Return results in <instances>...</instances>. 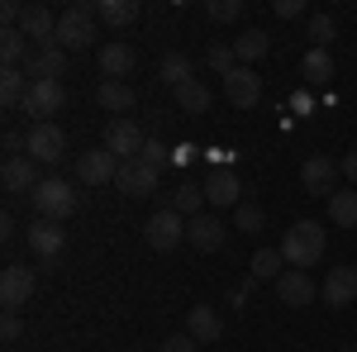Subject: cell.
Masks as SVG:
<instances>
[{"instance_id": "obj_34", "label": "cell", "mask_w": 357, "mask_h": 352, "mask_svg": "<svg viewBox=\"0 0 357 352\" xmlns=\"http://www.w3.org/2000/svg\"><path fill=\"white\" fill-rule=\"evenodd\" d=\"M262 224H267V215H262V205H238V210H234V229H238V234H252V238H257V234H262Z\"/></svg>"}, {"instance_id": "obj_17", "label": "cell", "mask_w": 357, "mask_h": 352, "mask_svg": "<svg viewBox=\"0 0 357 352\" xmlns=\"http://www.w3.org/2000/svg\"><path fill=\"white\" fill-rule=\"evenodd\" d=\"M96 62H100V77H105V82H124V77L134 72L138 53L129 48V43H105V48L96 53Z\"/></svg>"}, {"instance_id": "obj_41", "label": "cell", "mask_w": 357, "mask_h": 352, "mask_svg": "<svg viewBox=\"0 0 357 352\" xmlns=\"http://www.w3.org/2000/svg\"><path fill=\"white\" fill-rule=\"evenodd\" d=\"M272 10L281 15V20H296V15H305V0H276Z\"/></svg>"}, {"instance_id": "obj_19", "label": "cell", "mask_w": 357, "mask_h": 352, "mask_svg": "<svg viewBox=\"0 0 357 352\" xmlns=\"http://www.w3.org/2000/svg\"><path fill=\"white\" fill-rule=\"evenodd\" d=\"M29 82H57L62 72H67V48H57V43H48V48H38V53L29 57Z\"/></svg>"}, {"instance_id": "obj_30", "label": "cell", "mask_w": 357, "mask_h": 352, "mask_svg": "<svg viewBox=\"0 0 357 352\" xmlns=\"http://www.w3.org/2000/svg\"><path fill=\"white\" fill-rule=\"evenodd\" d=\"M329 215L343 229H357V190H333L329 195Z\"/></svg>"}, {"instance_id": "obj_32", "label": "cell", "mask_w": 357, "mask_h": 352, "mask_svg": "<svg viewBox=\"0 0 357 352\" xmlns=\"http://www.w3.org/2000/svg\"><path fill=\"white\" fill-rule=\"evenodd\" d=\"M0 57H5V67H20L29 57V38L20 29H0Z\"/></svg>"}, {"instance_id": "obj_13", "label": "cell", "mask_w": 357, "mask_h": 352, "mask_svg": "<svg viewBox=\"0 0 357 352\" xmlns=\"http://www.w3.org/2000/svg\"><path fill=\"white\" fill-rule=\"evenodd\" d=\"M0 181H5V190L10 195H33V190L43 186V176H38V162L33 158H5V167H0Z\"/></svg>"}, {"instance_id": "obj_7", "label": "cell", "mask_w": 357, "mask_h": 352, "mask_svg": "<svg viewBox=\"0 0 357 352\" xmlns=\"http://www.w3.org/2000/svg\"><path fill=\"white\" fill-rule=\"evenodd\" d=\"M24 158H33L38 167H53L67 158V134L57 129V124H33L29 129V153Z\"/></svg>"}, {"instance_id": "obj_16", "label": "cell", "mask_w": 357, "mask_h": 352, "mask_svg": "<svg viewBox=\"0 0 357 352\" xmlns=\"http://www.w3.org/2000/svg\"><path fill=\"white\" fill-rule=\"evenodd\" d=\"M319 296L329 300L333 309L353 305V300H357V267H333L329 276H324V286H319Z\"/></svg>"}, {"instance_id": "obj_28", "label": "cell", "mask_w": 357, "mask_h": 352, "mask_svg": "<svg viewBox=\"0 0 357 352\" xmlns=\"http://www.w3.org/2000/svg\"><path fill=\"white\" fill-rule=\"evenodd\" d=\"M96 100H100L105 109H114V114H119V109H134V105H138V95H134V86H129V82H100Z\"/></svg>"}, {"instance_id": "obj_31", "label": "cell", "mask_w": 357, "mask_h": 352, "mask_svg": "<svg viewBox=\"0 0 357 352\" xmlns=\"http://www.w3.org/2000/svg\"><path fill=\"white\" fill-rule=\"evenodd\" d=\"M281 271H286L281 247H262V252L252 257V276H257V281H281Z\"/></svg>"}, {"instance_id": "obj_35", "label": "cell", "mask_w": 357, "mask_h": 352, "mask_svg": "<svg viewBox=\"0 0 357 352\" xmlns=\"http://www.w3.org/2000/svg\"><path fill=\"white\" fill-rule=\"evenodd\" d=\"M333 38H338V24H333V15H314V20H310V43H314V48H329Z\"/></svg>"}, {"instance_id": "obj_33", "label": "cell", "mask_w": 357, "mask_h": 352, "mask_svg": "<svg viewBox=\"0 0 357 352\" xmlns=\"http://www.w3.org/2000/svg\"><path fill=\"white\" fill-rule=\"evenodd\" d=\"M162 82L172 86V91L186 86V82H191V57H186V53H167L162 57Z\"/></svg>"}, {"instance_id": "obj_6", "label": "cell", "mask_w": 357, "mask_h": 352, "mask_svg": "<svg viewBox=\"0 0 357 352\" xmlns=\"http://www.w3.org/2000/svg\"><path fill=\"white\" fill-rule=\"evenodd\" d=\"M67 105V91H62V82H33L24 95V114H33V124H53V114Z\"/></svg>"}, {"instance_id": "obj_11", "label": "cell", "mask_w": 357, "mask_h": 352, "mask_svg": "<svg viewBox=\"0 0 357 352\" xmlns=\"http://www.w3.org/2000/svg\"><path fill=\"white\" fill-rule=\"evenodd\" d=\"M224 100L238 109H252L257 100H262V77L252 72V67H238V72H229L224 77Z\"/></svg>"}, {"instance_id": "obj_10", "label": "cell", "mask_w": 357, "mask_h": 352, "mask_svg": "<svg viewBox=\"0 0 357 352\" xmlns=\"http://www.w3.org/2000/svg\"><path fill=\"white\" fill-rule=\"evenodd\" d=\"M143 129H138L134 119H110V129H105V148H110L119 162H134L138 153H143Z\"/></svg>"}, {"instance_id": "obj_20", "label": "cell", "mask_w": 357, "mask_h": 352, "mask_svg": "<svg viewBox=\"0 0 357 352\" xmlns=\"http://www.w3.org/2000/svg\"><path fill=\"white\" fill-rule=\"evenodd\" d=\"M338 176H343V167L333 162V158H310V162L301 167V186L314 190V195H329Z\"/></svg>"}, {"instance_id": "obj_4", "label": "cell", "mask_w": 357, "mask_h": 352, "mask_svg": "<svg viewBox=\"0 0 357 352\" xmlns=\"http://www.w3.org/2000/svg\"><path fill=\"white\" fill-rule=\"evenodd\" d=\"M186 224H191V219L176 215V210H158V215L143 224V243L158 247V252H172V247L186 238Z\"/></svg>"}, {"instance_id": "obj_3", "label": "cell", "mask_w": 357, "mask_h": 352, "mask_svg": "<svg viewBox=\"0 0 357 352\" xmlns=\"http://www.w3.org/2000/svg\"><path fill=\"white\" fill-rule=\"evenodd\" d=\"M33 210L43 219H57V224H62V219L77 215V190L67 186L62 176H43V186L33 190Z\"/></svg>"}, {"instance_id": "obj_5", "label": "cell", "mask_w": 357, "mask_h": 352, "mask_svg": "<svg viewBox=\"0 0 357 352\" xmlns=\"http://www.w3.org/2000/svg\"><path fill=\"white\" fill-rule=\"evenodd\" d=\"M200 186H205V205H215V210H238L243 205V181H238L234 167H215Z\"/></svg>"}, {"instance_id": "obj_22", "label": "cell", "mask_w": 357, "mask_h": 352, "mask_svg": "<svg viewBox=\"0 0 357 352\" xmlns=\"http://www.w3.org/2000/svg\"><path fill=\"white\" fill-rule=\"evenodd\" d=\"M186 238H191L195 252H215V247H224V224L215 215H195L186 224Z\"/></svg>"}, {"instance_id": "obj_42", "label": "cell", "mask_w": 357, "mask_h": 352, "mask_svg": "<svg viewBox=\"0 0 357 352\" xmlns=\"http://www.w3.org/2000/svg\"><path fill=\"white\" fill-rule=\"evenodd\" d=\"M338 167H343V176H348V181H357V153H348Z\"/></svg>"}, {"instance_id": "obj_27", "label": "cell", "mask_w": 357, "mask_h": 352, "mask_svg": "<svg viewBox=\"0 0 357 352\" xmlns=\"http://www.w3.org/2000/svg\"><path fill=\"white\" fill-rule=\"evenodd\" d=\"M301 77L310 86L333 82V53H329V48H310V53H305V62H301Z\"/></svg>"}, {"instance_id": "obj_37", "label": "cell", "mask_w": 357, "mask_h": 352, "mask_svg": "<svg viewBox=\"0 0 357 352\" xmlns=\"http://www.w3.org/2000/svg\"><path fill=\"white\" fill-rule=\"evenodd\" d=\"M210 67H215L220 77H229V72H238V57H234V48H224V43H215V48H210Z\"/></svg>"}, {"instance_id": "obj_24", "label": "cell", "mask_w": 357, "mask_h": 352, "mask_svg": "<svg viewBox=\"0 0 357 352\" xmlns=\"http://www.w3.org/2000/svg\"><path fill=\"white\" fill-rule=\"evenodd\" d=\"M229 48H234V57H238V67H252V62H262V57H267L272 38H267L262 29H248V33H238Z\"/></svg>"}, {"instance_id": "obj_25", "label": "cell", "mask_w": 357, "mask_h": 352, "mask_svg": "<svg viewBox=\"0 0 357 352\" xmlns=\"http://www.w3.org/2000/svg\"><path fill=\"white\" fill-rule=\"evenodd\" d=\"M96 20L110 29H124L138 20V0H96Z\"/></svg>"}, {"instance_id": "obj_9", "label": "cell", "mask_w": 357, "mask_h": 352, "mask_svg": "<svg viewBox=\"0 0 357 352\" xmlns=\"http://www.w3.org/2000/svg\"><path fill=\"white\" fill-rule=\"evenodd\" d=\"M29 247L43 257V262H57V252L67 247V229L57 224V219H29Z\"/></svg>"}, {"instance_id": "obj_40", "label": "cell", "mask_w": 357, "mask_h": 352, "mask_svg": "<svg viewBox=\"0 0 357 352\" xmlns=\"http://www.w3.org/2000/svg\"><path fill=\"white\" fill-rule=\"evenodd\" d=\"M162 352H195V338L191 333H172V338L162 343Z\"/></svg>"}, {"instance_id": "obj_38", "label": "cell", "mask_w": 357, "mask_h": 352, "mask_svg": "<svg viewBox=\"0 0 357 352\" xmlns=\"http://www.w3.org/2000/svg\"><path fill=\"white\" fill-rule=\"evenodd\" d=\"M138 158H143L148 167H158V171H162V167H167V158H172V148H167V143H158V138H148Z\"/></svg>"}, {"instance_id": "obj_23", "label": "cell", "mask_w": 357, "mask_h": 352, "mask_svg": "<svg viewBox=\"0 0 357 352\" xmlns=\"http://www.w3.org/2000/svg\"><path fill=\"white\" fill-rule=\"evenodd\" d=\"M172 95H176L181 114H210V105H215V91H210V86L200 82V77H191L186 86H176Z\"/></svg>"}, {"instance_id": "obj_44", "label": "cell", "mask_w": 357, "mask_h": 352, "mask_svg": "<svg viewBox=\"0 0 357 352\" xmlns=\"http://www.w3.org/2000/svg\"><path fill=\"white\" fill-rule=\"evenodd\" d=\"M129 352H143V348H129Z\"/></svg>"}, {"instance_id": "obj_43", "label": "cell", "mask_w": 357, "mask_h": 352, "mask_svg": "<svg viewBox=\"0 0 357 352\" xmlns=\"http://www.w3.org/2000/svg\"><path fill=\"white\" fill-rule=\"evenodd\" d=\"M310 109H314V100H310V95L301 91V95H296V114H310Z\"/></svg>"}, {"instance_id": "obj_26", "label": "cell", "mask_w": 357, "mask_h": 352, "mask_svg": "<svg viewBox=\"0 0 357 352\" xmlns=\"http://www.w3.org/2000/svg\"><path fill=\"white\" fill-rule=\"evenodd\" d=\"M29 72H20V67H5L0 72V100H5V109H20L24 105V95H29Z\"/></svg>"}, {"instance_id": "obj_2", "label": "cell", "mask_w": 357, "mask_h": 352, "mask_svg": "<svg viewBox=\"0 0 357 352\" xmlns=\"http://www.w3.org/2000/svg\"><path fill=\"white\" fill-rule=\"evenodd\" d=\"M96 24H100V20H96V0H91V5H67V10H62V15H57V48H72V53H77V48H91V43H96Z\"/></svg>"}, {"instance_id": "obj_1", "label": "cell", "mask_w": 357, "mask_h": 352, "mask_svg": "<svg viewBox=\"0 0 357 352\" xmlns=\"http://www.w3.org/2000/svg\"><path fill=\"white\" fill-rule=\"evenodd\" d=\"M281 257H286V267H296V271L314 267L324 257V229L314 219H296L286 229V238H281Z\"/></svg>"}, {"instance_id": "obj_8", "label": "cell", "mask_w": 357, "mask_h": 352, "mask_svg": "<svg viewBox=\"0 0 357 352\" xmlns=\"http://www.w3.org/2000/svg\"><path fill=\"white\" fill-rule=\"evenodd\" d=\"M114 176H119V158H114L105 143L100 148H86L82 158H77V181H86V186H105Z\"/></svg>"}, {"instance_id": "obj_15", "label": "cell", "mask_w": 357, "mask_h": 352, "mask_svg": "<svg viewBox=\"0 0 357 352\" xmlns=\"http://www.w3.org/2000/svg\"><path fill=\"white\" fill-rule=\"evenodd\" d=\"M114 186L124 190V195H153V186H158V167H148L143 158H134V162H119Z\"/></svg>"}, {"instance_id": "obj_18", "label": "cell", "mask_w": 357, "mask_h": 352, "mask_svg": "<svg viewBox=\"0 0 357 352\" xmlns=\"http://www.w3.org/2000/svg\"><path fill=\"white\" fill-rule=\"evenodd\" d=\"M186 333H191L195 343H220L224 338V319L215 305H191V314H186Z\"/></svg>"}, {"instance_id": "obj_21", "label": "cell", "mask_w": 357, "mask_h": 352, "mask_svg": "<svg viewBox=\"0 0 357 352\" xmlns=\"http://www.w3.org/2000/svg\"><path fill=\"white\" fill-rule=\"evenodd\" d=\"M276 300H281V305H291V309H301V305L314 300V281H310L305 271L286 267V271H281V281H276Z\"/></svg>"}, {"instance_id": "obj_29", "label": "cell", "mask_w": 357, "mask_h": 352, "mask_svg": "<svg viewBox=\"0 0 357 352\" xmlns=\"http://www.w3.org/2000/svg\"><path fill=\"white\" fill-rule=\"evenodd\" d=\"M200 205H205V186H186V181H181V186L172 190V205H167V210L195 219V215H200Z\"/></svg>"}, {"instance_id": "obj_12", "label": "cell", "mask_w": 357, "mask_h": 352, "mask_svg": "<svg viewBox=\"0 0 357 352\" xmlns=\"http://www.w3.org/2000/svg\"><path fill=\"white\" fill-rule=\"evenodd\" d=\"M33 286H38V276H33V267H24V262L5 267V276H0V300H5V309H20V305H29V296H33Z\"/></svg>"}, {"instance_id": "obj_39", "label": "cell", "mask_w": 357, "mask_h": 352, "mask_svg": "<svg viewBox=\"0 0 357 352\" xmlns=\"http://www.w3.org/2000/svg\"><path fill=\"white\" fill-rule=\"evenodd\" d=\"M20 333H24V319H20V309H5V319H0V338H5V343H15Z\"/></svg>"}, {"instance_id": "obj_14", "label": "cell", "mask_w": 357, "mask_h": 352, "mask_svg": "<svg viewBox=\"0 0 357 352\" xmlns=\"http://www.w3.org/2000/svg\"><path fill=\"white\" fill-rule=\"evenodd\" d=\"M20 33L24 38H33L38 48H48L57 38V15L48 10V5H24V20H20Z\"/></svg>"}, {"instance_id": "obj_36", "label": "cell", "mask_w": 357, "mask_h": 352, "mask_svg": "<svg viewBox=\"0 0 357 352\" xmlns=\"http://www.w3.org/2000/svg\"><path fill=\"white\" fill-rule=\"evenodd\" d=\"M205 15H210L215 24H234V20L243 15V0H210V5H205Z\"/></svg>"}]
</instances>
